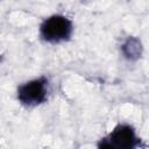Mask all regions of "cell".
I'll return each mask as SVG.
<instances>
[{"mask_svg":"<svg viewBox=\"0 0 149 149\" xmlns=\"http://www.w3.org/2000/svg\"><path fill=\"white\" fill-rule=\"evenodd\" d=\"M0 61H1V56H0Z\"/></svg>","mask_w":149,"mask_h":149,"instance_id":"5","label":"cell"},{"mask_svg":"<svg viewBox=\"0 0 149 149\" xmlns=\"http://www.w3.org/2000/svg\"><path fill=\"white\" fill-rule=\"evenodd\" d=\"M120 51H121L123 58H126L127 61H130V62H135L142 57L143 44L139 37L129 36L121 44Z\"/></svg>","mask_w":149,"mask_h":149,"instance_id":"4","label":"cell"},{"mask_svg":"<svg viewBox=\"0 0 149 149\" xmlns=\"http://www.w3.org/2000/svg\"><path fill=\"white\" fill-rule=\"evenodd\" d=\"M40 37L48 43H61L66 42L73 34L72 21L62 15L54 14L44 19L40 24Z\"/></svg>","mask_w":149,"mask_h":149,"instance_id":"1","label":"cell"},{"mask_svg":"<svg viewBox=\"0 0 149 149\" xmlns=\"http://www.w3.org/2000/svg\"><path fill=\"white\" fill-rule=\"evenodd\" d=\"M141 143L135 128L129 123L116 125L109 134L100 139L98 148L100 149H134Z\"/></svg>","mask_w":149,"mask_h":149,"instance_id":"3","label":"cell"},{"mask_svg":"<svg viewBox=\"0 0 149 149\" xmlns=\"http://www.w3.org/2000/svg\"><path fill=\"white\" fill-rule=\"evenodd\" d=\"M50 81L45 76H41L21 84L16 91L19 102L26 107H36L48 100Z\"/></svg>","mask_w":149,"mask_h":149,"instance_id":"2","label":"cell"}]
</instances>
